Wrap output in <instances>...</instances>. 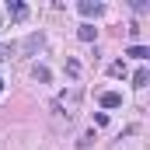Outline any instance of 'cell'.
<instances>
[{
	"label": "cell",
	"instance_id": "1",
	"mask_svg": "<svg viewBox=\"0 0 150 150\" xmlns=\"http://www.w3.org/2000/svg\"><path fill=\"white\" fill-rule=\"evenodd\" d=\"M7 14H11L14 21H25V18H28V7H25L21 0H7Z\"/></svg>",
	"mask_w": 150,
	"mask_h": 150
},
{
	"label": "cell",
	"instance_id": "2",
	"mask_svg": "<svg viewBox=\"0 0 150 150\" xmlns=\"http://www.w3.org/2000/svg\"><path fill=\"white\" fill-rule=\"evenodd\" d=\"M77 11H80L84 18H98V14H101V4H94V0H80Z\"/></svg>",
	"mask_w": 150,
	"mask_h": 150
},
{
	"label": "cell",
	"instance_id": "3",
	"mask_svg": "<svg viewBox=\"0 0 150 150\" xmlns=\"http://www.w3.org/2000/svg\"><path fill=\"white\" fill-rule=\"evenodd\" d=\"M42 42H45L42 32H35V35H28L25 42H21V49H25V52H38V49H42Z\"/></svg>",
	"mask_w": 150,
	"mask_h": 150
},
{
	"label": "cell",
	"instance_id": "4",
	"mask_svg": "<svg viewBox=\"0 0 150 150\" xmlns=\"http://www.w3.org/2000/svg\"><path fill=\"white\" fill-rule=\"evenodd\" d=\"M119 105H122V94L119 91H105L101 94V108H119Z\"/></svg>",
	"mask_w": 150,
	"mask_h": 150
},
{
	"label": "cell",
	"instance_id": "5",
	"mask_svg": "<svg viewBox=\"0 0 150 150\" xmlns=\"http://www.w3.org/2000/svg\"><path fill=\"white\" fill-rule=\"evenodd\" d=\"M94 35H98L94 25H80V28H77V38H80V42H94Z\"/></svg>",
	"mask_w": 150,
	"mask_h": 150
},
{
	"label": "cell",
	"instance_id": "6",
	"mask_svg": "<svg viewBox=\"0 0 150 150\" xmlns=\"http://www.w3.org/2000/svg\"><path fill=\"white\" fill-rule=\"evenodd\" d=\"M147 84H150V70H147V67H140V70L133 74V87H147Z\"/></svg>",
	"mask_w": 150,
	"mask_h": 150
},
{
	"label": "cell",
	"instance_id": "7",
	"mask_svg": "<svg viewBox=\"0 0 150 150\" xmlns=\"http://www.w3.org/2000/svg\"><path fill=\"white\" fill-rule=\"evenodd\" d=\"M126 56H133V59H147L150 49H147V45H129V49H126Z\"/></svg>",
	"mask_w": 150,
	"mask_h": 150
},
{
	"label": "cell",
	"instance_id": "8",
	"mask_svg": "<svg viewBox=\"0 0 150 150\" xmlns=\"http://www.w3.org/2000/svg\"><path fill=\"white\" fill-rule=\"evenodd\" d=\"M94 140H98V136H94V129H87V133H84V136L77 140V147H80V150H87L91 143H94Z\"/></svg>",
	"mask_w": 150,
	"mask_h": 150
},
{
	"label": "cell",
	"instance_id": "9",
	"mask_svg": "<svg viewBox=\"0 0 150 150\" xmlns=\"http://www.w3.org/2000/svg\"><path fill=\"white\" fill-rule=\"evenodd\" d=\"M108 74H112V77H126V63H122V59L112 63V67H108Z\"/></svg>",
	"mask_w": 150,
	"mask_h": 150
},
{
	"label": "cell",
	"instance_id": "10",
	"mask_svg": "<svg viewBox=\"0 0 150 150\" xmlns=\"http://www.w3.org/2000/svg\"><path fill=\"white\" fill-rule=\"evenodd\" d=\"M67 74H70V77H80V63H77V59H67Z\"/></svg>",
	"mask_w": 150,
	"mask_h": 150
},
{
	"label": "cell",
	"instance_id": "11",
	"mask_svg": "<svg viewBox=\"0 0 150 150\" xmlns=\"http://www.w3.org/2000/svg\"><path fill=\"white\" fill-rule=\"evenodd\" d=\"M32 74H35V80H49V67H38V63H35Z\"/></svg>",
	"mask_w": 150,
	"mask_h": 150
},
{
	"label": "cell",
	"instance_id": "12",
	"mask_svg": "<svg viewBox=\"0 0 150 150\" xmlns=\"http://www.w3.org/2000/svg\"><path fill=\"white\" fill-rule=\"evenodd\" d=\"M14 56V45H0V59H11Z\"/></svg>",
	"mask_w": 150,
	"mask_h": 150
},
{
	"label": "cell",
	"instance_id": "13",
	"mask_svg": "<svg viewBox=\"0 0 150 150\" xmlns=\"http://www.w3.org/2000/svg\"><path fill=\"white\" fill-rule=\"evenodd\" d=\"M0 91H4V80H0Z\"/></svg>",
	"mask_w": 150,
	"mask_h": 150
}]
</instances>
